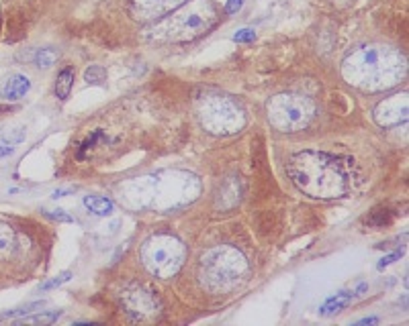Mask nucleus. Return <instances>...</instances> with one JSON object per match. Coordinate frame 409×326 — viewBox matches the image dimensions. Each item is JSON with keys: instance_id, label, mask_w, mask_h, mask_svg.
I'll use <instances>...</instances> for the list:
<instances>
[{"instance_id": "423d86ee", "label": "nucleus", "mask_w": 409, "mask_h": 326, "mask_svg": "<svg viewBox=\"0 0 409 326\" xmlns=\"http://www.w3.org/2000/svg\"><path fill=\"white\" fill-rule=\"evenodd\" d=\"M29 90H31L29 78L23 76V74H15V76H10V78L4 82V86L0 90V96H2L4 100L15 102V100H21Z\"/></svg>"}, {"instance_id": "2eb2a0df", "label": "nucleus", "mask_w": 409, "mask_h": 326, "mask_svg": "<svg viewBox=\"0 0 409 326\" xmlns=\"http://www.w3.org/2000/svg\"><path fill=\"white\" fill-rule=\"evenodd\" d=\"M70 277H72V271H63V273H60L58 277H54V279H49V282L41 284V286H39V292H47V290L60 288L62 284H65V282H70Z\"/></svg>"}, {"instance_id": "7ed1b4c3", "label": "nucleus", "mask_w": 409, "mask_h": 326, "mask_svg": "<svg viewBox=\"0 0 409 326\" xmlns=\"http://www.w3.org/2000/svg\"><path fill=\"white\" fill-rule=\"evenodd\" d=\"M268 113L281 129H299L305 127L311 119V104L299 96H279L270 106Z\"/></svg>"}, {"instance_id": "20e7f679", "label": "nucleus", "mask_w": 409, "mask_h": 326, "mask_svg": "<svg viewBox=\"0 0 409 326\" xmlns=\"http://www.w3.org/2000/svg\"><path fill=\"white\" fill-rule=\"evenodd\" d=\"M207 267H209L211 279L225 286L227 282H233L236 277H240V273L244 269V259L236 251H229V249L221 251L219 249L207 257Z\"/></svg>"}, {"instance_id": "0eeeda50", "label": "nucleus", "mask_w": 409, "mask_h": 326, "mask_svg": "<svg viewBox=\"0 0 409 326\" xmlns=\"http://www.w3.org/2000/svg\"><path fill=\"white\" fill-rule=\"evenodd\" d=\"M352 300H354V292H340V294H336L334 298H330V300L319 308V314H321V316H332V314H336V312H340V310H344L346 306H350Z\"/></svg>"}, {"instance_id": "f8f14e48", "label": "nucleus", "mask_w": 409, "mask_h": 326, "mask_svg": "<svg viewBox=\"0 0 409 326\" xmlns=\"http://www.w3.org/2000/svg\"><path fill=\"white\" fill-rule=\"evenodd\" d=\"M13 247H15V233L10 231V227L0 225V257H8Z\"/></svg>"}, {"instance_id": "9d476101", "label": "nucleus", "mask_w": 409, "mask_h": 326, "mask_svg": "<svg viewBox=\"0 0 409 326\" xmlns=\"http://www.w3.org/2000/svg\"><path fill=\"white\" fill-rule=\"evenodd\" d=\"M60 316H62L60 310H49V312H41L37 316H23L17 320V325H54Z\"/></svg>"}, {"instance_id": "6e6552de", "label": "nucleus", "mask_w": 409, "mask_h": 326, "mask_svg": "<svg viewBox=\"0 0 409 326\" xmlns=\"http://www.w3.org/2000/svg\"><path fill=\"white\" fill-rule=\"evenodd\" d=\"M84 206L95 216H111L115 212L113 200H109L105 196H84Z\"/></svg>"}, {"instance_id": "a211bd4d", "label": "nucleus", "mask_w": 409, "mask_h": 326, "mask_svg": "<svg viewBox=\"0 0 409 326\" xmlns=\"http://www.w3.org/2000/svg\"><path fill=\"white\" fill-rule=\"evenodd\" d=\"M403 257V251H395V253H391V255H387V257H383L380 261H378V269H385L387 266H391V263H395L397 259H401Z\"/></svg>"}, {"instance_id": "f3484780", "label": "nucleus", "mask_w": 409, "mask_h": 326, "mask_svg": "<svg viewBox=\"0 0 409 326\" xmlns=\"http://www.w3.org/2000/svg\"><path fill=\"white\" fill-rule=\"evenodd\" d=\"M256 39V33L252 29H240L233 35V41L236 43H250Z\"/></svg>"}, {"instance_id": "4be33fe9", "label": "nucleus", "mask_w": 409, "mask_h": 326, "mask_svg": "<svg viewBox=\"0 0 409 326\" xmlns=\"http://www.w3.org/2000/svg\"><path fill=\"white\" fill-rule=\"evenodd\" d=\"M378 318L377 316H371V318H362V320H358L356 325L358 326H366V325H377Z\"/></svg>"}, {"instance_id": "1a4fd4ad", "label": "nucleus", "mask_w": 409, "mask_h": 326, "mask_svg": "<svg viewBox=\"0 0 409 326\" xmlns=\"http://www.w3.org/2000/svg\"><path fill=\"white\" fill-rule=\"evenodd\" d=\"M72 86H74V70L63 67L62 72L58 74V80H56V96L60 100H65L72 92Z\"/></svg>"}, {"instance_id": "9b49d317", "label": "nucleus", "mask_w": 409, "mask_h": 326, "mask_svg": "<svg viewBox=\"0 0 409 326\" xmlns=\"http://www.w3.org/2000/svg\"><path fill=\"white\" fill-rule=\"evenodd\" d=\"M58 60V51L52 49V47H43V49H37L35 56H33V63L37 67H52Z\"/></svg>"}, {"instance_id": "dca6fc26", "label": "nucleus", "mask_w": 409, "mask_h": 326, "mask_svg": "<svg viewBox=\"0 0 409 326\" xmlns=\"http://www.w3.org/2000/svg\"><path fill=\"white\" fill-rule=\"evenodd\" d=\"M45 216H49V218H54V220H58V222H74V218L70 216V214H65V210H45Z\"/></svg>"}, {"instance_id": "39448f33", "label": "nucleus", "mask_w": 409, "mask_h": 326, "mask_svg": "<svg viewBox=\"0 0 409 326\" xmlns=\"http://www.w3.org/2000/svg\"><path fill=\"white\" fill-rule=\"evenodd\" d=\"M406 119H408V100H406V96H397L395 108H393V98L383 102L377 108V120L383 127H395Z\"/></svg>"}, {"instance_id": "ddd939ff", "label": "nucleus", "mask_w": 409, "mask_h": 326, "mask_svg": "<svg viewBox=\"0 0 409 326\" xmlns=\"http://www.w3.org/2000/svg\"><path fill=\"white\" fill-rule=\"evenodd\" d=\"M43 306V300L41 302H29V304H23V306H19V308H13V310H6V312H2L0 314V318H15V316H25V314H31L35 312L37 308H41Z\"/></svg>"}, {"instance_id": "4468645a", "label": "nucleus", "mask_w": 409, "mask_h": 326, "mask_svg": "<svg viewBox=\"0 0 409 326\" xmlns=\"http://www.w3.org/2000/svg\"><path fill=\"white\" fill-rule=\"evenodd\" d=\"M105 78H107V72H105V67H100V65H91V67L84 72V80H86L88 84H102Z\"/></svg>"}, {"instance_id": "aec40b11", "label": "nucleus", "mask_w": 409, "mask_h": 326, "mask_svg": "<svg viewBox=\"0 0 409 326\" xmlns=\"http://www.w3.org/2000/svg\"><path fill=\"white\" fill-rule=\"evenodd\" d=\"M72 192H74V188H60V190H56V192L52 194V198L58 200V198H63V196H68V194H72Z\"/></svg>"}, {"instance_id": "f257e3e1", "label": "nucleus", "mask_w": 409, "mask_h": 326, "mask_svg": "<svg viewBox=\"0 0 409 326\" xmlns=\"http://www.w3.org/2000/svg\"><path fill=\"white\" fill-rule=\"evenodd\" d=\"M338 161L325 153H299L291 161V176L295 184L315 198H332L344 192L346 179Z\"/></svg>"}, {"instance_id": "f03ea898", "label": "nucleus", "mask_w": 409, "mask_h": 326, "mask_svg": "<svg viewBox=\"0 0 409 326\" xmlns=\"http://www.w3.org/2000/svg\"><path fill=\"white\" fill-rule=\"evenodd\" d=\"M144 261L152 273H157L162 277H168L176 273L183 261V247L176 238L160 235L150 238L144 249Z\"/></svg>"}, {"instance_id": "6ab92c4d", "label": "nucleus", "mask_w": 409, "mask_h": 326, "mask_svg": "<svg viewBox=\"0 0 409 326\" xmlns=\"http://www.w3.org/2000/svg\"><path fill=\"white\" fill-rule=\"evenodd\" d=\"M242 4H244V0H227L225 13H227V15H233V13H238V10L242 8Z\"/></svg>"}, {"instance_id": "412c9836", "label": "nucleus", "mask_w": 409, "mask_h": 326, "mask_svg": "<svg viewBox=\"0 0 409 326\" xmlns=\"http://www.w3.org/2000/svg\"><path fill=\"white\" fill-rule=\"evenodd\" d=\"M13 153H15V147H13V145L0 143V159H2V157H8V155H13Z\"/></svg>"}]
</instances>
